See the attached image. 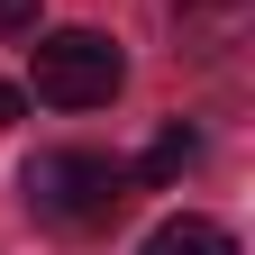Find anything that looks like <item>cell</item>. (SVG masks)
<instances>
[{"label": "cell", "instance_id": "obj_1", "mask_svg": "<svg viewBox=\"0 0 255 255\" xmlns=\"http://www.w3.org/2000/svg\"><path fill=\"white\" fill-rule=\"evenodd\" d=\"M18 191H27V210L46 219V228H110V219L128 210V164L119 155H91V146H46L37 164L18 173Z\"/></svg>", "mask_w": 255, "mask_h": 255}, {"label": "cell", "instance_id": "obj_2", "mask_svg": "<svg viewBox=\"0 0 255 255\" xmlns=\"http://www.w3.org/2000/svg\"><path fill=\"white\" fill-rule=\"evenodd\" d=\"M119 82H128V55L101 27H55L37 46V101L46 110H110Z\"/></svg>", "mask_w": 255, "mask_h": 255}, {"label": "cell", "instance_id": "obj_3", "mask_svg": "<svg viewBox=\"0 0 255 255\" xmlns=\"http://www.w3.org/2000/svg\"><path fill=\"white\" fill-rule=\"evenodd\" d=\"M155 18L173 27V46H182V55H228V46L246 37L255 0H155Z\"/></svg>", "mask_w": 255, "mask_h": 255}, {"label": "cell", "instance_id": "obj_4", "mask_svg": "<svg viewBox=\"0 0 255 255\" xmlns=\"http://www.w3.org/2000/svg\"><path fill=\"white\" fill-rule=\"evenodd\" d=\"M191 164H201V128H182V119H173L164 137H155V146L137 155V173H128V182H137V191H173Z\"/></svg>", "mask_w": 255, "mask_h": 255}, {"label": "cell", "instance_id": "obj_5", "mask_svg": "<svg viewBox=\"0 0 255 255\" xmlns=\"http://www.w3.org/2000/svg\"><path fill=\"white\" fill-rule=\"evenodd\" d=\"M137 255H237V237L219 228V219H164Z\"/></svg>", "mask_w": 255, "mask_h": 255}, {"label": "cell", "instance_id": "obj_6", "mask_svg": "<svg viewBox=\"0 0 255 255\" xmlns=\"http://www.w3.org/2000/svg\"><path fill=\"white\" fill-rule=\"evenodd\" d=\"M0 37H37V0H0Z\"/></svg>", "mask_w": 255, "mask_h": 255}, {"label": "cell", "instance_id": "obj_7", "mask_svg": "<svg viewBox=\"0 0 255 255\" xmlns=\"http://www.w3.org/2000/svg\"><path fill=\"white\" fill-rule=\"evenodd\" d=\"M18 119H27V91H18V82H0V128H18Z\"/></svg>", "mask_w": 255, "mask_h": 255}]
</instances>
